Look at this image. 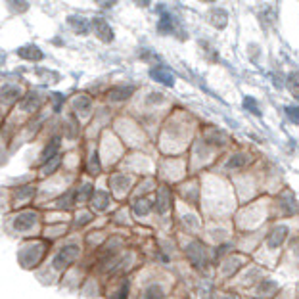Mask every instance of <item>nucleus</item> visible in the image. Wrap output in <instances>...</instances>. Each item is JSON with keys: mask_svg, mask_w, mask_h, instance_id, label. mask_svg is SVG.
I'll list each match as a JSON object with an SVG mask.
<instances>
[{"mask_svg": "<svg viewBox=\"0 0 299 299\" xmlns=\"http://www.w3.org/2000/svg\"><path fill=\"white\" fill-rule=\"evenodd\" d=\"M207 22L211 23L215 29H225L229 25V14L221 8H213L207 12Z\"/></svg>", "mask_w": 299, "mask_h": 299, "instance_id": "2", "label": "nucleus"}, {"mask_svg": "<svg viewBox=\"0 0 299 299\" xmlns=\"http://www.w3.org/2000/svg\"><path fill=\"white\" fill-rule=\"evenodd\" d=\"M138 2V6H142V8H146L148 4H150V0H137Z\"/></svg>", "mask_w": 299, "mask_h": 299, "instance_id": "22", "label": "nucleus"}, {"mask_svg": "<svg viewBox=\"0 0 299 299\" xmlns=\"http://www.w3.org/2000/svg\"><path fill=\"white\" fill-rule=\"evenodd\" d=\"M244 108H248V110H250L252 114H255V115H261V112H259V106H257V104L253 102V98H250V96H248V98L244 100Z\"/></svg>", "mask_w": 299, "mask_h": 299, "instance_id": "14", "label": "nucleus"}, {"mask_svg": "<svg viewBox=\"0 0 299 299\" xmlns=\"http://www.w3.org/2000/svg\"><path fill=\"white\" fill-rule=\"evenodd\" d=\"M286 115H288V119H290L292 123L299 125V108L298 106H290V108H286Z\"/></svg>", "mask_w": 299, "mask_h": 299, "instance_id": "13", "label": "nucleus"}, {"mask_svg": "<svg viewBox=\"0 0 299 299\" xmlns=\"http://www.w3.org/2000/svg\"><path fill=\"white\" fill-rule=\"evenodd\" d=\"M286 85H288V91L292 92V96H294L296 100H299V73H292V75L288 77Z\"/></svg>", "mask_w": 299, "mask_h": 299, "instance_id": "9", "label": "nucleus"}, {"mask_svg": "<svg viewBox=\"0 0 299 299\" xmlns=\"http://www.w3.org/2000/svg\"><path fill=\"white\" fill-rule=\"evenodd\" d=\"M244 163H246V158H244V156H234V158L229 161V167L230 169H234V167H242Z\"/></svg>", "mask_w": 299, "mask_h": 299, "instance_id": "15", "label": "nucleus"}, {"mask_svg": "<svg viewBox=\"0 0 299 299\" xmlns=\"http://www.w3.org/2000/svg\"><path fill=\"white\" fill-rule=\"evenodd\" d=\"M96 2V6H100V8H112L117 4V0H94Z\"/></svg>", "mask_w": 299, "mask_h": 299, "instance_id": "18", "label": "nucleus"}, {"mask_svg": "<svg viewBox=\"0 0 299 299\" xmlns=\"http://www.w3.org/2000/svg\"><path fill=\"white\" fill-rule=\"evenodd\" d=\"M18 96H20V89H16V87H14V89H10V87H4V89H2V98H4L6 104H8V102H14Z\"/></svg>", "mask_w": 299, "mask_h": 299, "instance_id": "12", "label": "nucleus"}, {"mask_svg": "<svg viewBox=\"0 0 299 299\" xmlns=\"http://www.w3.org/2000/svg\"><path fill=\"white\" fill-rule=\"evenodd\" d=\"M68 23L73 29V33H77V35H89V31H91V22L81 16H69Z\"/></svg>", "mask_w": 299, "mask_h": 299, "instance_id": "5", "label": "nucleus"}, {"mask_svg": "<svg viewBox=\"0 0 299 299\" xmlns=\"http://www.w3.org/2000/svg\"><path fill=\"white\" fill-rule=\"evenodd\" d=\"M89 108H91V98H89V96H77V98L73 100V110H75V112L87 115L89 114Z\"/></svg>", "mask_w": 299, "mask_h": 299, "instance_id": "8", "label": "nucleus"}, {"mask_svg": "<svg viewBox=\"0 0 299 299\" xmlns=\"http://www.w3.org/2000/svg\"><path fill=\"white\" fill-rule=\"evenodd\" d=\"M98 169H100V167H98V156L94 154L92 160H91V171L92 173H98Z\"/></svg>", "mask_w": 299, "mask_h": 299, "instance_id": "19", "label": "nucleus"}, {"mask_svg": "<svg viewBox=\"0 0 299 299\" xmlns=\"http://www.w3.org/2000/svg\"><path fill=\"white\" fill-rule=\"evenodd\" d=\"M144 299H161L160 288H152V290H148L146 296H144Z\"/></svg>", "mask_w": 299, "mask_h": 299, "instance_id": "16", "label": "nucleus"}, {"mask_svg": "<svg viewBox=\"0 0 299 299\" xmlns=\"http://www.w3.org/2000/svg\"><path fill=\"white\" fill-rule=\"evenodd\" d=\"M58 148H60V140H52V142L45 148V152H43V161L54 160L56 154H58Z\"/></svg>", "mask_w": 299, "mask_h": 299, "instance_id": "10", "label": "nucleus"}, {"mask_svg": "<svg viewBox=\"0 0 299 299\" xmlns=\"http://www.w3.org/2000/svg\"><path fill=\"white\" fill-rule=\"evenodd\" d=\"M92 29L96 33V37L102 41V43H112L114 41V29L110 27V23L102 18H96L92 20Z\"/></svg>", "mask_w": 299, "mask_h": 299, "instance_id": "1", "label": "nucleus"}, {"mask_svg": "<svg viewBox=\"0 0 299 299\" xmlns=\"http://www.w3.org/2000/svg\"><path fill=\"white\" fill-rule=\"evenodd\" d=\"M52 98H54V106H56V110H58V108L62 106V94H54Z\"/></svg>", "mask_w": 299, "mask_h": 299, "instance_id": "20", "label": "nucleus"}, {"mask_svg": "<svg viewBox=\"0 0 299 299\" xmlns=\"http://www.w3.org/2000/svg\"><path fill=\"white\" fill-rule=\"evenodd\" d=\"M202 2H215V0H202Z\"/></svg>", "mask_w": 299, "mask_h": 299, "instance_id": "23", "label": "nucleus"}, {"mask_svg": "<svg viewBox=\"0 0 299 299\" xmlns=\"http://www.w3.org/2000/svg\"><path fill=\"white\" fill-rule=\"evenodd\" d=\"M161 102H163V96H161L160 92L148 94V104H161Z\"/></svg>", "mask_w": 299, "mask_h": 299, "instance_id": "17", "label": "nucleus"}, {"mask_svg": "<svg viewBox=\"0 0 299 299\" xmlns=\"http://www.w3.org/2000/svg\"><path fill=\"white\" fill-rule=\"evenodd\" d=\"M133 92H135V87H115V89L108 92V98L114 100V102H121V100L131 98Z\"/></svg>", "mask_w": 299, "mask_h": 299, "instance_id": "6", "label": "nucleus"}, {"mask_svg": "<svg viewBox=\"0 0 299 299\" xmlns=\"http://www.w3.org/2000/svg\"><path fill=\"white\" fill-rule=\"evenodd\" d=\"M150 77H152L154 81L161 83V85H165V87H173V85H175V77H173V73L165 68H154L152 71H150Z\"/></svg>", "mask_w": 299, "mask_h": 299, "instance_id": "4", "label": "nucleus"}, {"mask_svg": "<svg viewBox=\"0 0 299 299\" xmlns=\"http://www.w3.org/2000/svg\"><path fill=\"white\" fill-rule=\"evenodd\" d=\"M18 56L27 60V62H41L43 60V50L35 45H27L18 48Z\"/></svg>", "mask_w": 299, "mask_h": 299, "instance_id": "3", "label": "nucleus"}, {"mask_svg": "<svg viewBox=\"0 0 299 299\" xmlns=\"http://www.w3.org/2000/svg\"><path fill=\"white\" fill-rule=\"evenodd\" d=\"M39 104H41V98H39L37 94H29V96L25 98V102H23V110L33 112V110H37V108H39Z\"/></svg>", "mask_w": 299, "mask_h": 299, "instance_id": "11", "label": "nucleus"}, {"mask_svg": "<svg viewBox=\"0 0 299 299\" xmlns=\"http://www.w3.org/2000/svg\"><path fill=\"white\" fill-rule=\"evenodd\" d=\"M158 31L160 33H165V35H169V33L175 31V20L167 12H163V10H161V18H160V23H158Z\"/></svg>", "mask_w": 299, "mask_h": 299, "instance_id": "7", "label": "nucleus"}, {"mask_svg": "<svg viewBox=\"0 0 299 299\" xmlns=\"http://www.w3.org/2000/svg\"><path fill=\"white\" fill-rule=\"evenodd\" d=\"M137 209H138V211H140V213H144V211L148 209V204H146V202H138Z\"/></svg>", "mask_w": 299, "mask_h": 299, "instance_id": "21", "label": "nucleus"}]
</instances>
